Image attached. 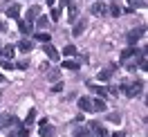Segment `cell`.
<instances>
[{"label": "cell", "instance_id": "1", "mask_svg": "<svg viewBox=\"0 0 148 137\" xmlns=\"http://www.w3.org/2000/svg\"><path fill=\"white\" fill-rule=\"evenodd\" d=\"M141 90H144V83H141V81L123 83V85H119V92H123L126 97H137V94H141Z\"/></svg>", "mask_w": 148, "mask_h": 137}, {"label": "cell", "instance_id": "2", "mask_svg": "<svg viewBox=\"0 0 148 137\" xmlns=\"http://www.w3.org/2000/svg\"><path fill=\"white\" fill-rule=\"evenodd\" d=\"M144 32H146V27H144V25H141V27H137V29H130V32H128L126 41L130 43V47H135V43H137L139 38L144 36Z\"/></svg>", "mask_w": 148, "mask_h": 137}, {"label": "cell", "instance_id": "3", "mask_svg": "<svg viewBox=\"0 0 148 137\" xmlns=\"http://www.w3.org/2000/svg\"><path fill=\"white\" fill-rule=\"evenodd\" d=\"M88 130H90L94 137H108V130H106L99 121H90V124H88Z\"/></svg>", "mask_w": 148, "mask_h": 137}, {"label": "cell", "instance_id": "4", "mask_svg": "<svg viewBox=\"0 0 148 137\" xmlns=\"http://www.w3.org/2000/svg\"><path fill=\"white\" fill-rule=\"evenodd\" d=\"M38 135L40 137H54V126H52L47 119H43L40 126H38Z\"/></svg>", "mask_w": 148, "mask_h": 137}, {"label": "cell", "instance_id": "5", "mask_svg": "<svg viewBox=\"0 0 148 137\" xmlns=\"http://www.w3.org/2000/svg\"><path fill=\"white\" fill-rule=\"evenodd\" d=\"M94 14V16H106V14H108V7H106V5H103V2H94L92 5V9H90Z\"/></svg>", "mask_w": 148, "mask_h": 137}, {"label": "cell", "instance_id": "6", "mask_svg": "<svg viewBox=\"0 0 148 137\" xmlns=\"http://www.w3.org/2000/svg\"><path fill=\"white\" fill-rule=\"evenodd\" d=\"M76 16H79V7H76L74 2H67V20H70V23H74V20H76Z\"/></svg>", "mask_w": 148, "mask_h": 137}, {"label": "cell", "instance_id": "7", "mask_svg": "<svg viewBox=\"0 0 148 137\" xmlns=\"http://www.w3.org/2000/svg\"><path fill=\"white\" fill-rule=\"evenodd\" d=\"M45 54L49 61H58V52H56V47L52 43H45Z\"/></svg>", "mask_w": 148, "mask_h": 137}, {"label": "cell", "instance_id": "8", "mask_svg": "<svg viewBox=\"0 0 148 137\" xmlns=\"http://www.w3.org/2000/svg\"><path fill=\"white\" fill-rule=\"evenodd\" d=\"M79 108L83 110V112H92V99L81 97V99H79Z\"/></svg>", "mask_w": 148, "mask_h": 137}, {"label": "cell", "instance_id": "9", "mask_svg": "<svg viewBox=\"0 0 148 137\" xmlns=\"http://www.w3.org/2000/svg\"><path fill=\"white\" fill-rule=\"evenodd\" d=\"M85 27H88L85 20H76V25H74V29H72V36H81L85 32Z\"/></svg>", "mask_w": 148, "mask_h": 137}, {"label": "cell", "instance_id": "10", "mask_svg": "<svg viewBox=\"0 0 148 137\" xmlns=\"http://www.w3.org/2000/svg\"><path fill=\"white\" fill-rule=\"evenodd\" d=\"M14 54H16V47H14V45H5L2 50H0V56H5L7 61H9V59H14Z\"/></svg>", "mask_w": 148, "mask_h": 137}, {"label": "cell", "instance_id": "11", "mask_svg": "<svg viewBox=\"0 0 148 137\" xmlns=\"http://www.w3.org/2000/svg\"><path fill=\"white\" fill-rule=\"evenodd\" d=\"M38 16H40V7H36V5H34V7H29V9H27V18H25V20H27V23H32V20L38 18Z\"/></svg>", "mask_w": 148, "mask_h": 137}, {"label": "cell", "instance_id": "12", "mask_svg": "<svg viewBox=\"0 0 148 137\" xmlns=\"http://www.w3.org/2000/svg\"><path fill=\"white\" fill-rule=\"evenodd\" d=\"M18 50L23 52V54H27V52H32V50H34V43L25 38V41H20V43H18Z\"/></svg>", "mask_w": 148, "mask_h": 137}, {"label": "cell", "instance_id": "13", "mask_svg": "<svg viewBox=\"0 0 148 137\" xmlns=\"http://www.w3.org/2000/svg\"><path fill=\"white\" fill-rule=\"evenodd\" d=\"M18 29H20V34H32L34 25H32V23H27V20H18Z\"/></svg>", "mask_w": 148, "mask_h": 137}, {"label": "cell", "instance_id": "14", "mask_svg": "<svg viewBox=\"0 0 148 137\" xmlns=\"http://www.w3.org/2000/svg\"><path fill=\"white\" fill-rule=\"evenodd\" d=\"M112 72H114V65H110V67L101 70V72H99V81H108V79L112 76Z\"/></svg>", "mask_w": 148, "mask_h": 137}, {"label": "cell", "instance_id": "15", "mask_svg": "<svg viewBox=\"0 0 148 137\" xmlns=\"http://www.w3.org/2000/svg\"><path fill=\"white\" fill-rule=\"evenodd\" d=\"M5 11H7V16H9V18H18V16H20V7H18V5H9Z\"/></svg>", "mask_w": 148, "mask_h": 137}, {"label": "cell", "instance_id": "16", "mask_svg": "<svg viewBox=\"0 0 148 137\" xmlns=\"http://www.w3.org/2000/svg\"><path fill=\"white\" fill-rule=\"evenodd\" d=\"M90 90L97 92L99 97H108V88H103V85H94V83H90Z\"/></svg>", "mask_w": 148, "mask_h": 137}, {"label": "cell", "instance_id": "17", "mask_svg": "<svg viewBox=\"0 0 148 137\" xmlns=\"http://www.w3.org/2000/svg\"><path fill=\"white\" fill-rule=\"evenodd\" d=\"M88 135H90L88 126H76L74 128V137H88Z\"/></svg>", "mask_w": 148, "mask_h": 137}, {"label": "cell", "instance_id": "18", "mask_svg": "<svg viewBox=\"0 0 148 137\" xmlns=\"http://www.w3.org/2000/svg\"><path fill=\"white\" fill-rule=\"evenodd\" d=\"M92 110H94V112H103V110H106V101H103V99L92 101Z\"/></svg>", "mask_w": 148, "mask_h": 137}, {"label": "cell", "instance_id": "19", "mask_svg": "<svg viewBox=\"0 0 148 137\" xmlns=\"http://www.w3.org/2000/svg\"><path fill=\"white\" fill-rule=\"evenodd\" d=\"M34 119H36V108H32V110H29L27 119H25V128H32V124H34Z\"/></svg>", "mask_w": 148, "mask_h": 137}, {"label": "cell", "instance_id": "20", "mask_svg": "<svg viewBox=\"0 0 148 137\" xmlns=\"http://www.w3.org/2000/svg\"><path fill=\"white\" fill-rule=\"evenodd\" d=\"M108 11H110L112 16H121V14H123V9H121V7L117 5V2H112V5H110V9H108Z\"/></svg>", "mask_w": 148, "mask_h": 137}, {"label": "cell", "instance_id": "21", "mask_svg": "<svg viewBox=\"0 0 148 137\" xmlns=\"http://www.w3.org/2000/svg\"><path fill=\"white\" fill-rule=\"evenodd\" d=\"M0 67H2V70H14L16 65H14V61H7V59H2V61H0Z\"/></svg>", "mask_w": 148, "mask_h": 137}, {"label": "cell", "instance_id": "22", "mask_svg": "<svg viewBox=\"0 0 148 137\" xmlns=\"http://www.w3.org/2000/svg\"><path fill=\"white\" fill-rule=\"evenodd\" d=\"M47 79H49V81H58V79H61V72H58V70H49V72H47Z\"/></svg>", "mask_w": 148, "mask_h": 137}, {"label": "cell", "instance_id": "23", "mask_svg": "<svg viewBox=\"0 0 148 137\" xmlns=\"http://www.w3.org/2000/svg\"><path fill=\"white\" fill-rule=\"evenodd\" d=\"M36 38H38V41H43V43H49V41H52V36H49L47 32H38Z\"/></svg>", "mask_w": 148, "mask_h": 137}, {"label": "cell", "instance_id": "24", "mask_svg": "<svg viewBox=\"0 0 148 137\" xmlns=\"http://www.w3.org/2000/svg\"><path fill=\"white\" fill-rule=\"evenodd\" d=\"M63 67H67V70H79V63H76V61H63Z\"/></svg>", "mask_w": 148, "mask_h": 137}, {"label": "cell", "instance_id": "25", "mask_svg": "<svg viewBox=\"0 0 148 137\" xmlns=\"http://www.w3.org/2000/svg\"><path fill=\"white\" fill-rule=\"evenodd\" d=\"M63 54H65V56H74V54H76V47H74V45H65Z\"/></svg>", "mask_w": 148, "mask_h": 137}, {"label": "cell", "instance_id": "26", "mask_svg": "<svg viewBox=\"0 0 148 137\" xmlns=\"http://www.w3.org/2000/svg\"><path fill=\"white\" fill-rule=\"evenodd\" d=\"M36 27H38V29H45V27H47V18H45V16H40V18L36 20Z\"/></svg>", "mask_w": 148, "mask_h": 137}, {"label": "cell", "instance_id": "27", "mask_svg": "<svg viewBox=\"0 0 148 137\" xmlns=\"http://www.w3.org/2000/svg\"><path fill=\"white\" fill-rule=\"evenodd\" d=\"M108 119L114 121V124H119V121H121V115H119V112H112V115H108Z\"/></svg>", "mask_w": 148, "mask_h": 137}, {"label": "cell", "instance_id": "28", "mask_svg": "<svg viewBox=\"0 0 148 137\" xmlns=\"http://www.w3.org/2000/svg\"><path fill=\"white\" fill-rule=\"evenodd\" d=\"M16 137H29V128H25V126H23V128L18 130V133H16Z\"/></svg>", "mask_w": 148, "mask_h": 137}, {"label": "cell", "instance_id": "29", "mask_svg": "<svg viewBox=\"0 0 148 137\" xmlns=\"http://www.w3.org/2000/svg\"><path fill=\"white\" fill-rule=\"evenodd\" d=\"M61 90H63V83L56 81V83H54V88H52V92H61Z\"/></svg>", "mask_w": 148, "mask_h": 137}, {"label": "cell", "instance_id": "30", "mask_svg": "<svg viewBox=\"0 0 148 137\" xmlns=\"http://www.w3.org/2000/svg\"><path fill=\"white\" fill-rule=\"evenodd\" d=\"M61 18V9H52V20H58Z\"/></svg>", "mask_w": 148, "mask_h": 137}, {"label": "cell", "instance_id": "31", "mask_svg": "<svg viewBox=\"0 0 148 137\" xmlns=\"http://www.w3.org/2000/svg\"><path fill=\"white\" fill-rule=\"evenodd\" d=\"M135 7H146V0H132Z\"/></svg>", "mask_w": 148, "mask_h": 137}, {"label": "cell", "instance_id": "32", "mask_svg": "<svg viewBox=\"0 0 148 137\" xmlns=\"http://www.w3.org/2000/svg\"><path fill=\"white\" fill-rule=\"evenodd\" d=\"M27 65H29L27 61H20V63H18V67H20V70H27Z\"/></svg>", "mask_w": 148, "mask_h": 137}, {"label": "cell", "instance_id": "33", "mask_svg": "<svg viewBox=\"0 0 148 137\" xmlns=\"http://www.w3.org/2000/svg\"><path fill=\"white\" fill-rule=\"evenodd\" d=\"M110 137H126V133H121V130H119V133H112Z\"/></svg>", "mask_w": 148, "mask_h": 137}, {"label": "cell", "instance_id": "34", "mask_svg": "<svg viewBox=\"0 0 148 137\" xmlns=\"http://www.w3.org/2000/svg\"><path fill=\"white\" fill-rule=\"evenodd\" d=\"M5 29H7V25H5L2 20H0V32H5Z\"/></svg>", "mask_w": 148, "mask_h": 137}, {"label": "cell", "instance_id": "35", "mask_svg": "<svg viewBox=\"0 0 148 137\" xmlns=\"http://www.w3.org/2000/svg\"><path fill=\"white\" fill-rule=\"evenodd\" d=\"M52 5H54V0H47V7H52Z\"/></svg>", "mask_w": 148, "mask_h": 137}, {"label": "cell", "instance_id": "36", "mask_svg": "<svg viewBox=\"0 0 148 137\" xmlns=\"http://www.w3.org/2000/svg\"><path fill=\"white\" fill-rule=\"evenodd\" d=\"M67 2H70V0H61V5H63V7H65V5H67Z\"/></svg>", "mask_w": 148, "mask_h": 137}, {"label": "cell", "instance_id": "37", "mask_svg": "<svg viewBox=\"0 0 148 137\" xmlns=\"http://www.w3.org/2000/svg\"><path fill=\"white\" fill-rule=\"evenodd\" d=\"M2 81H5V76H2V74H0V83H2Z\"/></svg>", "mask_w": 148, "mask_h": 137}, {"label": "cell", "instance_id": "38", "mask_svg": "<svg viewBox=\"0 0 148 137\" xmlns=\"http://www.w3.org/2000/svg\"><path fill=\"white\" fill-rule=\"evenodd\" d=\"M9 137H16V135H14V133H9Z\"/></svg>", "mask_w": 148, "mask_h": 137}]
</instances>
